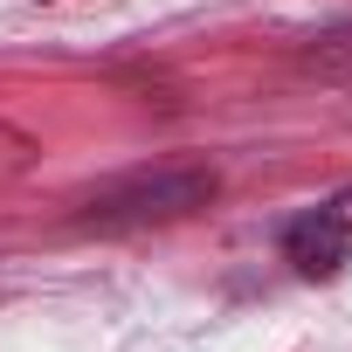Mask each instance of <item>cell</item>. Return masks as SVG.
Wrapping results in <instances>:
<instances>
[{
	"label": "cell",
	"instance_id": "1",
	"mask_svg": "<svg viewBox=\"0 0 352 352\" xmlns=\"http://www.w3.org/2000/svg\"><path fill=\"white\" fill-rule=\"evenodd\" d=\"M208 201H214V173L159 166V173H131V180H111L104 194H90L83 221L90 228H145V221H180Z\"/></svg>",
	"mask_w": 352,
	"mask_h": 352
},
{
	"label": "cell",
	"instance_id": "2",
	"mask_svg": "<svg viewBox=\"0 0 352 352\" xmlns=\"http://www.w3.org/2000/svg\"><path fill=\"white\" fill-rule=\"evenodd\" d=\"M283 256H290L304 276H338V270H345V256H352V228H338V221L318 208V214L290 221V235H283Z\"/></svg>",
	"mask_w": 352,
	"mask_h": 352
},
{
	"label": "cell",
	"instance_id": "3",
	"mask_svg": "<svg viewBox=\"0 0 352 352\" xmlns=\"http://www.w3.org/2000/svg\"><path fill=\"white\" fill-rule=\"evenodd\" d=\"M324 214H331L338 228H352V187H345V194H331V201H324Z\"/></svg>",
	"mask_w": 352,
	"mask_h": 352
},
{
	"label": "cell",
	"instance_id": "4",
	"mask_svg": "<svg viewBox=\"0 0 352 352\" xmlns=\"http://www.w3.org/2000/svg\"><path fill=\"white\" fill-rule=\"evenodd\" d=\"M8 138H14V131H0V145H8ZM14 166H21V159H0V173H14Z\"/></svg>",
	"mask_w": 352,
	"mask_h": 352
}]
</instances>
